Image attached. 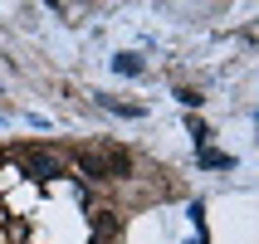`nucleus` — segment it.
Instances as JSON below:
<instances>
[{
  "label": "nucleus",
  "instance_id": "1",
  "mask_svg": "<svg viewBox=\"0 0 259 244\" xmlns=\"http://www.w3.org/2000/svg\"><path fill=\"white\" fill-rule=\"evenodd\" d=\"M20 161H25V176H34V181H54V176H64V161H59L49 147H25Z\"/></svg>",
  "mask_w": 259,
  "mask_h": 244
},
{
  "label": "nucleus",
  "instance_id": "2",
  "mask_svg": "<svg viewBox=\"0 0 259 244\" xmlns=\"http://www.w3.org/2000/svg\"><path fill=\"white\" fill-rule=\"evenodd\" d=\"M73 166H78V176H88V181H113L103 152H73Z\"/></svg>",
  "mask_w": 259,
  "mask_h": 244
},
{
  "label": "nucleus",
  "instance_id": "3",
  "mask_svg": "<svg viewBox=\"0 0 259 244\" xmlns=\"http://www.w3.org/2000/svg\"><path fill=\"white\" fill-rule=\"evenodd\" d=\"M103 161H108V171H113V181H117V176H127V171H132V157H127V147H103Z\"/></svg>",
  "mask_w": 259,
  "mask_h": 244
},
{
  "label": "nucleus",
  "instance_id": "4",
  "mask_svg": "<svg viewBox=\"0 0 259 244\" xmlns=\"http://www.w3.org/2000/svg\"><path fill=\"white\" fill-rule=\"evenodd\" d=\"M93 230H98L103 244H113L117 239V215H113V210H93Z\"/></svg>",
  "mask_w": 259,
  "mask_h": 244
},
{
  "label": "nucleus",
  "instance_id": "5",
  "mask_svg": "<svg viewBox=\"0 0 259 244\" xmlns=\"http://www.w3.org/2000/svg\"><path fill=\"white\" fill-rule=\"evenodd\" d=\"M201 166H210V171H225V166H235V157H225V152H201Z\"/></svg>",
  "mask_w": 259,
  "mask_h": 244
},
{
  "label": "nucleus",
  "instance_id": "6",
  "mask_svg": "<svg viewBox=\"0 0 259 244\" xmlns=\"http://www.w3.org/2000/svg\"><path fill=\"white\" fill-rule=\"evenodd\" d=\"M113 69H117V73H142V54H117Z\"/></svg>",
  "mask_w": 259,
  "mask_h": 244
},
{
  "label": "nucleus",
  "instance_id": "7",
  "mask_svg": "<svg viewBox=\"0 0 259 244\" xmlns=\"http://www.w3.org/2000/svg\"><path fill=\"white\" fill-rule=\"evenodd\" d=\"M186 132L196 137V147H205V137H210V127H205L201 117H191V122H186Z\"/></svg>",
  "mask_w": 259,
  "mask_h": 244
}]
</instances>
